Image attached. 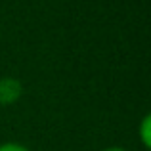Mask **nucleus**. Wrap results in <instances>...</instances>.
<instances>
[{"instance_id": "obj_1", "label": "nucleus", "mask_w": 151, "mask_h": 151, "mask_svg": "<svg viewBox=\"0 0 151 151\" xmlns=\"http://www.w3.org/2000/svg\"><path fill=\"white\" fill-rule=\"evenodd\" d=\"M23 94V82L15 77H0V105L15 103Z\"/></svg>"}, {"instance_id": "obj_2", "label": "nucleus", "mask_w": 151, "mask_h": 151, "mask_svg": "<svg viewBox=\"0 0 151 151\" xmlns=\"http://www.w3.org/2000/svg\"><path fill=\"white\" fill-rule=\"evenodd\" d=\"M140 140L144 144V147H151V115H144V119L140 121Z\"/></svg>"}, {"instance_id": "obj_3", "label": "nucleus", "mask_w": 151, "mask_h": 151, "mask_svg": "<svg viewBox=\"0 0 151 151\" xmlns=\"http://www.w3.org/2000/svg\"><path fill=\"white\" fill-rule=\"evenodd\" d=\"M0 151H31V149L25 147L23 144H17V142H4V144H0Z\"/></svg>"}, {"instance_id": "obj_4", "label": "nucleus", "mask_w": 151, "mask_h": 151, "mask_svg": "<svg viewBox=\"0 0 151 151\" xmlns=\"http://www.w3.org/2000/svg\"><path fill=\"white\" fill-rule=\"evenodd\" d=\"M101 151H126V149L119 147V145H111V147H105V149H101Z\"/></svg>"}]
</instances>
